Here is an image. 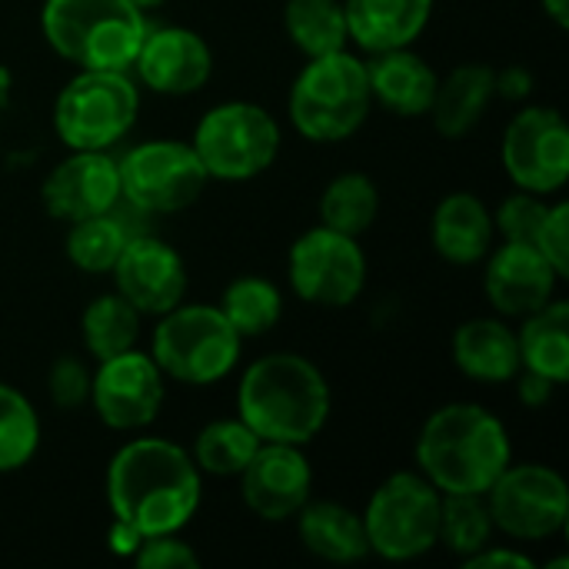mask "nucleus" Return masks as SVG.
Segmentation results:
<instances>
[{"label": "nucleus", "instance_id": "f257e3e1", "mask_svg": "<svg viewBox=\"0 0 569 569\" xmlns=\"http://www.w3.org/2000/svg\"><path fill=\"white\" fill-rule=\"evenodd\" d=\"M103 493L113 523L140 537L180 533L200 510L203 473L183 447L160 437H137L110 457Z\"/></svg>", "mask_w": 569, "mask_h": 569}, {"label": "nucleus", "instance_id": "f03ea898", "mask_svg": "<svg viewBox=\"0 0 569 569\" xmlns=\"http://www.w3.org/2000/svg\"><path fill=\"white\" fill-rule=\"evenodd\" d=\"M330 383L303 353H267L253 360L237 387V417L263 443L307 447L330 420Z\"/></svg>", "mask_w": 569, "mask_h": 569}, {"label": "nucleus", "instance_id": "7ed1b4c3", "mask_svg": "<svg viewBox=\"0 0 569 569\" xmlns=\"http://www.w3.org/2000/svg\"><path fill=\"white\" fill-rule=\"evenodd\" d=\"M417 470L443 493H487L513 463L510 433L483 403L457 400L433 410L417 437Z\"/></svg>", "mask_w": 569, "mask_h": 569}, {"label": "nucleus", "instance_id": "20e7f679", "mask_svg": "<svg viewBox=\"0 0 569 569\" xmlns=\"http://www.w3.org/2000/svg\"><path fill=\"white\" fill-rule=\"evenodd\" d=\"M40 30L77 70H130L147 20L130 0H43Z\"/></svg>", "mask_w": 569, "mask_h": 569}, {"label": "nucleus", "instance_id": "39448f33", "mask_svg": "<svg viewBox=\"0 0 569 569\" xmlns=\"http://www.w3.org/2000/svg\"><path fill=\"white\" fill-rule=\"evenodd\" d=\"M373 110V93L367 80V60L350 50H333L310 57L297 73L287 117L293 130L313 143H340L353 137Z\"/></svg>", "mask_w": 569, "mask_h": 569}, {"label": "nucleus", "instance_id": "423d86ee", "mask_svg": "<svg viewBox=\"0 0 569 569\" xmlns=\"http://www.w3.org/2000/svg\"><path fill=\"white\" fill-rule=\"evenodd\" d=\"M147 353L167 380L183 387H210L230 377L243 353V337L230 327L217 303H177L157 317Z\"/></svg>", "mask_w": 569, "mask_h": 569}, {"label": "nucleus", "instance_id": "0eeeda50", "mask_svg": "<svg viewBox=\"0 0 569 569\" xmlns=\"http://www.w3.org/2000/svg\"><path fill=\"white\" fill-rule=\"evenodd\" d=\"M440 503L443 493L420 470L390 473L360 513L370 553L390 563L427 557L440 543Z\"/></svg>", "mask_w": 569, "mask_h": 569}, {"label": "nucleus", "instance_id": "6e6552de", "mask_svg": "<svg viewBox=\"0 0 569 569\" xmlns=\"http://www.w3.org/2000/svg\"><path fill=\"white\" fill-rule=\"evenodd\" d=\"M190 143L210 180L243 183L273 167L283 133L267 107L250 100H227L200 117Z\"/></svg>", "mask_w": 569, "mask_h": 569}, {"label": "nucleus", "instance_id": "1a4fd4ad", "mask_svg": "<svg viewBox=\"0 0 569 569\" xmlns=\"http://www.w3.org/2000/svg\"><path fill=\"white\" fill-rule=\"evenodd\" d=\"M140 113V90L127 70H77L53 100V130L67 150H110Z\"/></svg>", "mask_w": 569, "mask_h": 569}, {"label": "nucleus", "instance_id": "9d476101", "mask_svg": "<svg viewBox=\"0 0 569 569\" xmlns=\"http://www.w3.org/2000/svg\"><path fill=\"white\" fill-rule=\"evenodd\" d=\"M120 197L137 210L160 217L193 207L210 177L187 140H143L120 160Z\"/></svg>", "mask_w": 569, "mask_h": 569}, {"label": "nucleus", "instance_id": "9b49d317", "mask_svg": "<svg viewBox=\"0 0 569 569\" xmlns=\"http://www.w3.org/2000/svg\"><path fill=\"white\" fill-rule=\"evenodd\" d=\"M493 527L523 543H540L567 530V480L547 463H510L487 490Z\"/></svg>", "mask_w": 569, "mask_h": 569}, {"label": "nucleus", "instance_id": "f8f14e48", "mask_svg": "<svg viewBox=\"0 0 569 569\" xmlns=\"http://www.w3.org/2000/svg\"><path fill=\"white\" fill-rule=\"evenodd\" d=\"M287 280L303 303L327 310L350 307L367 287V257L360 250V237H347L317 223L293 240Z\"/></svg>", "mask_w": 569, "mask_h": 569}, {"label": "nucleus", "instance_id": "ddd939ff", "mask_svg": "<svg viewBox=\"0 0 569 569\" xmlns=\"http://www.w3.org/2000/svg\"><path fill=\"white\" fill-rule=\"evenodd\" d=\"M500 160L507 177L530 193L553 197L569 180V130L557 107H523L503 130Z\"/></svg>", "mask_w": 569, "mask_h": 569}, {"label": "nucleus", "instance_id": "4468645a", "mask_svg": "<svg viewBox=\"0 0 569 569\" xmlns=\"http://www.w3.org/2000/svg\"><path fill=\"white\" fill-rule=\"evenodd\" d=\"M167 397V377L143 350H123L117 357L97 360L90 373V407L103 427L117 433L147 430Z\"/></svg>", "mask_w": 569, "mask_h": 569}, {"label": "nucleus", "instance_id": "2eb2a0df", "mask_svg": "<svg viewBox=\"0 0 569 569\" xmlns=\"http://www.w3.org/2000/svg\"><path fill=\"white\" fill-rule=\"evenodd\" d=\"M237 480L243 507L263 523L293 520L313 497V467L293 443H260Z\"/></svg>", "mask_w": 569, "mask_h": 569}, {"label": "nucleus", "instance_id": "dca6fc26", "mask_svg": "<svg viewBox=\"0 0 569 569\" xmlns=\"http://www.w3.org/2000/svg\"><path fill=\"white\" fill-rule=\"evenodd\" d=\"M110 273H113V290L123 300H130L143 317H160L177 303H183L190 283L183 257L153 233L130 237Z\"/></svg>", "mask_w": 569, "mask_h": 569}, {"label": "nucleus", "instance_id": "f3484780", "mask_svg": "<svg viewBox=\"0 0 569 569\" xmlns=\"http://www.w3.org/2000/svg\"><path fill=\"white\" fill-rule=\"evenodd\" d=\"M130 70L147 90L160 97H190L207 87L213 73V50L190 27H147Z\"/></svg>", "mask_w": 569, "mask_h": 569}, {"label": "nucleus", "instance_id": "a211bd4d", "mask_svg": "<svg viewBox=\"0 0 569 569\" xmlns=\"http://www.w3.org/2000/svg\"><path fill=\"white\" fill-rule=\"evenodd\" d=\"M43 207L53 220L73 223L110 213L120 200V167L110 150H70L43 180Z\"/></svg>", "mask_w": 569, "mask_h": 569}, {"label": "nucleus", "instance_id": "6ab92c4d", "mask_svg": "<svg viewBox=\"0 0 569 569\" xmlns=\"http://www.w3.org/2000/svg\"><path fill=\"white\" fill-rule=\"evenodd\" d=\"M483 260H487L483 270L487 300L500 317L510 320H523L540 307H547L557 293V283L563 280L533 243L503 240V247H493Z\"/></svg>", "mask_w": 569, "mask_h": 569}, {"label": "nucleus", "instance_id": "aec40b11", "mask_svg": "<svg viewBox=\"0 0 569 569\" xmlns=\"http://www.w3.org/2000/svg\"><path fill=\"white\" fill-rule=\"evenodd\" d=\"M367 80L373 103L387 107L397 117H427L440 83L437 70L413 47L370 53Z\"/></svg>", "mask_w": 569, "mask_h": 569}, {"label": "nucleus", "instance_id": "412c9836", "mask_svg": "<svg viewBox=\"0 0 569 569\" xmlns=\"http://www.w3.org/2000/svg\"><path fill=\"white\" fill-rule=\"evenodd\" d=\"M430 240L433 250L457 267H473L480 263L497 240V227H493V213L490 207L470 193V190H457L447 193L430 220Z\"/></svg>", "mask_w": 569, "mask_h": 569}, {"label": "nucleus", "instance_id": "4be33fe9", "mask_svg": "<svg viewBox=\"0 0 569 569\" xmlns=\"http://www.w3.org/2000/svg\"><path fill=\"white\" fill-rule=\"evenodd\" d=\"M450 353L457 370L477 383H513L523 370L517 330L497 317H473L460 323L453 330Z\"/></svg>", "mask_w": 569, "mask_h": 569}, {"label": "nucleus", "instance_id": "5701e85b", "mask_svg": "<svg viewBox=\"0 0 569 569\" xmlns=\"http://www.w3.org/2000/svg\"><path fill=\"white\" fill-rule=\"evenodd\" d=\"M350 40L367 53L413 47L433 17V0H343Z\"/></svg>", "mask_w": 569, "mask_h": 569}, {"label": "nucleus", "instance_id": "b1692460", "mask_svg": "<svg viewBox=\"0 0 569 569\" xmlns=\"http://www.w3.org/2000/svg\"><path fill=\"white\" fill-rule=\"evenodd\" d=\"M493 100H497V70L487 63H460L437 83L427 117L433 120L437 133L457 140L467 137L487 117Z\"/></svg>", "mask_w": 569, "mask_h": 569}, {"label": "nucleus", "instance_id": "393cba45", "mask_svg": "<svg viewBox=\"0 0 569 569\" xmlns=\"http://www.w3.org/2000/svg\"><path fill=\"white\" fill-rule=\"evenodd\" d=\"M297 533L307 553L327 563H357L370 557L363 517L343 503L323 500V503H307L297 517Z\"/></svg>", "mask_w": 569, "mask_h": 569}, {"label": "nucleus", "instance_id": "a878e982", "mask_svg": "<svg viewBox=\"0 0 569 569\" xmlns=\"http://www.w3.org/2000/svg\"><path fill=\"white\" fill-rule=\"evenodd\" d=\"M520 343V363L523 370H533L553 383L569 380V303L550 300L537 313L523 317V327L517 330Z\"/></svg>", "mask_w": 569, "mask_h": 569}, {"label": "nucleus", "instance_id": "bb28decb", "mask_svg": "<svg viewBox=\"0 0 569 569\" xmlns=\"http://www.w3.org/2000/svg\"><path fill=\"white\" fill-rule=\"evenodd\" d=\"M140 327H143V313L113 290L87 303L80 317V340L93 360H107L123 350H133L140 340Z\"/></svg>", "mask_w": 569, "mask_h": 569}, {"label": "nucleus", "instance_id": "cd10ccee", "mask_svg": "<svg viewBox=\"0 0 569 569\" xmlns=\"http://www.w3.org/2000/svg\"><path fill=\"white\" fill-rule=\"evenodd\" d=\"M283 27H287L290 43L307 60L333 53V50H347L350 43L343 0H287Z\"/></svg>", "mask_w": 569, "mask_h": 569}, {"label": "nucleus", "instance_id": "c85d7f7f", "mask_svg": "<svg viewBox=\"0 0 569 569\" xmlns=\"http://www.w3.org/2000/svg\"><path fill=\"white\" fill-rule=\"evenodd\" d=\"M217 307L230 320V327L247 340V337H263L280 323L283 293L273 280H267L260 273H243L223 287Z\"/></svg>", "mask_w": 569, "mask_h": 569}, {"label": "nucleus", "instance_id": "c756f323", "mask_svg": "<svg viewBox=\"0 0 569 569\" xmlns=\"http://www.w3.org/2000/svg\"><path fill=\"white\" fill-rule=\"evenodd\" d=\"M317 210H320L323 227L347 233V237H363L380 213V190L367 173L350 170V173L333 177L323 187Z\"/></svg>", "mask_w": 569, "mask_h": 569}, {"label": "nucleus", "instance_id": "7c9ffc66", "mask_svg": "<svg viewBox=\"0 0 569 569\" xmlns=\"http://www.w3.org/2000/svg\"><path fill=\"white\" fill-rule=\"evenodd\" d=\"M263 440L240 420V417H230V420H213L207 423L197 440H193V463L200 473H210V477H240V470L250 463V457L257 453Z\"/></svg>", "mask_w": 569, "mask_h": 569}, {"label": "nucleus", "instance_id": "2f4dec72", "mask_svg": "<svg viewBox=\"0 0 569 569\" xmlns=\"http://www.w3.org/2000/svg\"><path fill=\"white\" fill-rule=\"evenodd\" d=\"M127 240L130 233L113 213H97V217H83L70 223L63 253L83 273H110Z\"/></svg>", "mask_w": 569, "mask_h": 569}, {"label": "nucleus", "instance_id": "473e14b6", "mask_svg": "<svg viewBox=\"0 0 569 569\" xmlns=\"http://www.w3.org/2000/svg\"><path fill=\"white\" fill-rule=\"evenodd\" d=\"M497 527L487 507V493H450L440 503V543L460 560L490 547Z\"/></svg>", "mask_w": 569, "mask_h": 569}, {"label": "nucleus", "instance_id": "72a5a7b5", "mask_svg": "<svg viewBox=\"0 0 569 569\" xmlns=\"http://www.w3.org/2000/svg\"><path fill=\"white\" fill-rule=\"evenodd\" d=\"M40 447V417L10 383H0V473L23 470Z\"/></svg>", "mask_w": 569, "mask_h": 569}, {"label": "nucleus", "instance_id": "f704fd0d", "mask_svg": "<svg viewBox=\"0 0 569 569\" xmlns=\"http://www.w3.org/2000/svg\"><path fill=\"white\" fill-rule=\"evenodd\" d=\"M550 213V203L547 197L540 193H530V190H513L493 213V227L503 240H513V243H537V233L543 227Z\"/></svg>", "mask_w": 569, "mask_h": 569}, {"label": "nucleus", "instance_id": "c9c22d12", "mask_svg": "<svg viewBox=\"0 0 569 569\" xmlns=\"http://www.w3.org/2000/svg\"><path fill=\"white\" fill-rule=\"evenodd\" d=\"M47 393L57 410H80L90 403V370L77 357H57L47 373Z\"/></svg>", "mask_w": 569, "mask_h": 569}, {"label": "nucleus", "instance_id": "e433bc0d", "mask_svg": "<svg viewBox=\"0 0 569 569\" xmlns=\"http://www.w3.org/2000/svg\"><path fill=\"white\" fill-rule=\"evenodd\" d=\"M133 563L140 569H197L200 557L190 543L180 540V533H160L140 540Z\"/></svg>", "mask_w": 569, "mask_h": 569}, {"label": "nucleus", "instance_id": "4c0bfd02", "mask_svg": "<svg viewBox=\"0 0 569 569\" xmlns=\"http://www.w3.org/2000/svg\"><path fill=\"white\" fill-rule=\"evenodd\" d=\"M550 263H553V270L560 273V277H567L569 273V207L563 200H557V203H550V213H547V220H543V227H540V233H537V243H533Z\"/></svg>", "mask_w": 569, "mask_h": 569}, {"label": "nucleus", "instance_id": "58836bf2", "mask_svg": "<svg viewBox=\"0 0 569 569\" xmlns=\"http://www.w3.org/2000/svg\"><path fill=\"white\" fill-rule=\"evenodd\" d=\"M513 380H517V397H520V403L527 410H543L553 400L557 387H560V383H553V380H547V377H540L533 370H520Z\"/></svg>", "mask_w": 569, "mask_h": 569}, {"label": "nucleus", "instance_id": "ea45409f", "mask_svg": "<svg viewBox=\"0 0 569 569\" xmlns=\"http://www.w3.org/2000/svg\"><path fill=\"white\" fill-rule=\"evenodd\" d=\"M463 567L470 569H533L537 563L517 550H507V547H483L480 553L467 557Z\"/></svg>", "mask_w": 569, "mask_h": 569}, {"label": "nucleus", "instance_id": "a19ab883", "mask_svg": "<svg viewBox=\"0 0 569 569\" xmlns=\"http://www.w3.org/2000/svg\"><path fill=\"white\" fill-rule=\"evenodd\" d=\"M530 90H533V77H530V70H527V67H507V70H497V97L523 100Z\"/></svg>", "mask_w": 569, "mask_h": 569}, {"label": "nucleus", "instance_id": "79ce46f5", "mask_svg": "<svg viewBox=\"0 0 569 569\" xmlns=\"http://www.w3.org/2000/svg\"><path fill=\"white\" fill-rule=\"evenodd\" d=\"M140 533H133L130 527H123V523H113V530H110V550L117 553V557H133L137 553V547H140Z\"/></svg>", "mask_w": 569, "mask_h": 569}, {"label": "nucleus", "instance_id": "37998d69", "mask_svg": "<svg viewBox=\"0 0 569 569\" xmlns=\"http://www.w3.org/2000/svg\"><path fill=\"white\" fill-rule=\"evenodd\" d=\"M543 3V13L560 27V30H567L569 27V0H540Z\"/></svg>", "mask_w": 569, "mask_h": 569}, {"label": "nucleus", "instance_id": "c03bdc74", "mask_svg": "<svg viewBox=\"0 0 569 569\" xmlns=\"http://www.w3.org/2000/svg\"><path fill=\"white\" fill-rule=\"evenodd\" d=\"M130 3H133L137 10H153V7H160L163 0H130Z\"/></svg>", "mask_w": 569, "mask_h": 569}]
</instances>
